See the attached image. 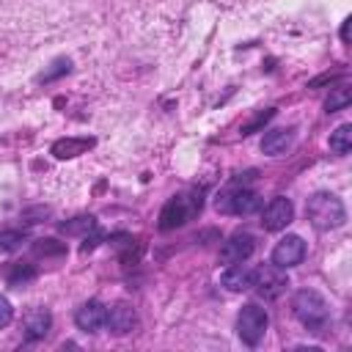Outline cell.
I'll list each match as a JSON object with an SVG mask.
<instances>
[{"instance_id": "13", "label": "cell", "mask_w": 352, "mask_h": 352, "mask_svg": "<svg viewBox=\"0 0 352 352\" xmlns=\"http://www.w3.org/2000/svg\"><path fill=\"white\" fill-rule=\"evenodd\" d=\"M220 283L228 289V292H248L250 283H253V270L239 261V264H228V270L220 275Z\"/></svg>"}, {"instance_id": "4", "label": "cell", "mask_w": 352, "mask_h": 352, "mask_svg": "<svg viewBox=\"0 0 352 352\" xmlns=\"http://www.w3.org/2000/svg\"><path fill=\"white\" fill-rule=\"evenodd\" d=\"M267 324H270V319H267V311H264V308H258L256 302L242 305V311H239V316H236V333H239V338H242L248 346H256V344L264 338Z\"/></svg>"}, {"instance_id": "16", "label": "cell", "mask_w": 352, "mask_h": 352, "mask_svg": "<svg viewBox=\"0 0 352 352\" xmlns=\"http://www.w3.org/2000/svg\"><path fill=\"white\" fill-rule=\"evenodd\" d=\"M94 228H96V220L91 214H80L74 220L60 223V234H66V236H77V234H85L88 236V231H94Z\"/></svg>"}, {"instance_id": "20", "label": "cell", "mask_w": 352, "mask_h": 352, "mask_svg": "<svg viewBox=\"0 0 352 352\" xmlns=\"http://www.w3.org/2000/svg\"><path fill=\"white\" fill-rule=\"evenodd\" d=\"M272 116H275V107H267V110L256 113V116H253L248 124H242V129H239V132H242V135H253V132H258V129H261V126H264V124H267Z\"/></svg>"}, {"instance_id": "11", "label": "cell", "mask_w": 352, "mask_h": 352, "mask_svg": "<svg viewBox=\"0 0 352 352\" xmlns=\"http://www.w3.org/2000/svg\"><path fill=\"white\" fill-rule=\"evenodd\" d=\"M22 327H25L28 341H38V338H44V336L50 333V327H52V316H50L47 308H38V305H36V308H30V311L25 314Z\"/></svg>"}, {"instance_id": "15", "label": "cell", "mask_w": 352, "mask_h": 352, "mask_svg": "<svg viewBox=\"0 0 352 352\" xmlns=\"http://www.w3.org/2000/svg\"><path fill=\"white\" fill-rule=\"evenodd\" d=\"M330 148L338 157H344V154L352 151V124H341V126H336L330 132Z\"/></svg>"}, {"instance_id": "14", "label": "cell", "mask_w": 352, "mask_h": 352, "mask_svg": "<svg viewBox=\"0 0 352 352\" xmlns=\"http://www.w3.org/2000/svg\"><path fill=\"white\" fill-rule=\"evenodd\" d=\"M294 143V126H280V129H270L261 140V151L270 154V157H278L283 154L289 146Z\"/></svg>"}, {"instance_id": "10", "label": "cell", "mask_w": 352, "mask_h": 352, "mask_svg": "<svg viewBox=\"0 0 352 352\" xmlns=\"http://www.w3.org/2000/svg\"><path fill=\"white\" fill-rule=\"evenodd\" d=\"M135 324H138V316H135V308L129 302H116L113 308H107V324L104 327H110L116 336L132 333Z\"/></svg>"}, {"instance_id": "6", "label": "cell", "mask_w": 352, "mask_h": 352, "mask_svg": "<svg viewBox=\"0 0 352 352\" xmlns=\"http://www.w3.org/2000/svg\"><path fill=\"white\" fill-rule=\"evenodd\" d=\"M256 250V239L253 234L248 231H239V234H231L223 245H220V261L223 264H239V261H248Z\"/></svg>"}, {"instance_id": "17", "label": "cell", "mask_w": 352, "mask_h": 352, "mask_svg": "<svg viewBox=\"0 0 352 352\" xmlns=\"http://www.w3.org/2000/svg\"><path fill=\"white\" fill-rule=\"evenodd\" d=\"M349 102H352V91L344 88V85H338V88L330 91V96H327V102H324V110H327V113H338V110H346Z\"/></svg>"}, {"instance_id": "19", "label": "cell", "mask_w": 352, "mask_h": 352, "mask_svg": "<svg viewBox=\"0 0 352 352\" xmlns=\"http://www.w3.org/2000/svg\"><path fill=\"white\" fill-rule=\"evenodd\" d=\"M33 250H36V256H63L66 253V245L58 242V239H36L33 242Z\"/></svg>"}, {"instance_id": "9", "label": "cell", "mask_w": 352, "mask_h": 352, "mask_svg": "<svg viewBox=\"0 0 352 352\" xmlns=\"http://www.w3.org/2000/svg\"><path fill=\"white\" fill-rule=\"evenodd\" d=\"M74 322L82 333H99L104 324H107V305L99 302V300H88L77 308L74 314Z\"/></svg>"}, {"instance_id": "3", "label": "cell", "mask_w": 352, "mask_h": 352, "mask_svg": "<svg viewBox=\"0 0 352 352\" xmlns=\"http://www.w3.org/2000/svg\"><path fill=\"white\" fill-rule=\"evenodd\" d=\"M204 206V198H201V190L198 192H182V195H173L162 212H160V228L162 231H173L179 226H184L192 214H198Z\"/></svg>"}, {"instance_id": "8", "label": "cell", "mask_w": 352, "mask_h": 352, "mask_svg": "<svg viewBox=\"0 0 352 352\" xmlns=\"http://www.w3.org/2000/svg\"><path fill=\"white\" fill-rule=\"evenodd\" d=\"M305 258V242L302 236L297 234H286L275 248H272V264L289 270V267H297L300 261Z\"/></svg>"}, {"instance_id": "18", "label": "cell", "mask_w": 352, "mask_h": 352, "mask_svg": "<svg viewBox=\"0 0 352 352\" xmlns=\"http://www.w3.org/2000/svg\"><path fill=\"white\" fill-rule=\"evenodd\" d=\"M36 278V267L33 264H14V270L8 272V283L11 286H25Z\"/></svg>"}, {"instance_id": "5", "label": "cell", "mask_w": 352, "mask_h": 352, "mask_svg": "<svg viewBox=\"0 0 352 352\" xmlns=\"http://www.w3.org/2000/svg\"><path fill=\"white\" fill-rule=\"evenodd\" d=\"M286 286H289V278H286L283 267H278V264H261L258 270H253V283H250V289H256L258 297L275 300V297L283 294Z\"/></svg>"}, {"instance_id": "24", "label": "cell", "mask_w": 352, "mask_h": 352, "mask_svg": "<svg viewBox=\"0 0 352 352\" xmlns=\"http://www.w3.org/2000/svg\"><path fill=\"white\" fill-rule=\"evenodd\" d=\"M349 28H352V19H344V25H341V41L344 44H349Z\"/></svg>"}, {"instance_id": "21", "label": "cell", "mask_w": 352, "mask_h": 352, "mask_svg": "<svg viewBox=\"0 0 352 352\" xmlns=\"http://www.w3.org/2000/svg\"><path fill=\"white\" fill-rule=\"evenodd\" d=\"M69 69H72V60H69V58H58V60H55V63H52L47 72H41V74H38V82H52L55 77L66 74Z\"/></svg>"}, {"instance_id": "2", "label": "cell", "mask_w": 352, "mask_h": 352, "mask_svg": "<svg viewBox=\"0 0 352 352\" xmlns=\"http://www.w3.org/2000/svg\"><path fill=\"white\" fill-rule=\"evenodd\" d=\"M292 308H294V316L311 330V333H322L327 319H330V311H327V302L319 292L314 289H300L294 297H292Z\"/></svg>"}, {"instance_id": "23", "label": "cell", "mask_w": 352, "mask_h": 352, "mask_svg": "<svg viewBox=\"0 0 352 352\" xmlns=\"http://www.w3.org/2000/svg\"><path fill=\"white\" fill-rule=\"evenodd\" d=\"M11 319H14V308H11V302H8V300L0 294V330H3V327H6Z\"/></svg>"}, {"instance_id": "22", "label": "cell", "mask_w": 352, "mask_h": 352, "mask_svg": "<svg viewBox=\"0 0 352 352\" xmlns=\"http://www.w3.org/2000/svg\"><path fill=\"white\" fill-rule=\"evenodd\" d=\"M25 242V231H3L0 234V248L3 250H16Z\"/></svg>"}, {"instance_id": "12", "label": "cell", "mask_w": 352, "mask_h": 352, "mask_svg": "<svg viewBox=\"0 0 352 352\" xmlns=\"http://www.w3.org/2000/svg\"><path fill=\"white\" fill-rule=\"evenodd\" d=\"M94 146H96L94 138H60V140L52 143L50 154H52L55 160H74V157L85 154L88 148H94Z\"/></svg>"}, {"instance_id": "7", "label": "cell", "mask_w": 352, "mask_h": 352, "mask_svg": "<svg viewBox=\"0 0 352 352\" xmlns=\"http://www.w3.org/2000/svg\"><path fill=\"white\" fill-rule=\"evenodd\" d=\"M292 220H294V206H292V201L283 198V195L272 198V201L264 206V212H261V226H264V231H283Z\"/></svg>"}, {"instance_id": "1", "label": "cell", "mask_w": 352, "mask_h": 352, "mask_svg": "<svg viewBox=\"0 0 352 352\" xmlns=\"http://www.w3.org/2000/svg\"><path fill=\"white\" fill-rule=\"evenodd\" d=\"M305 214H308L311 226L319 228V231L338 228L346 220V209H344L341 198L333 195V192H314L305 204Z\"/></svg>"}]
</instances>
